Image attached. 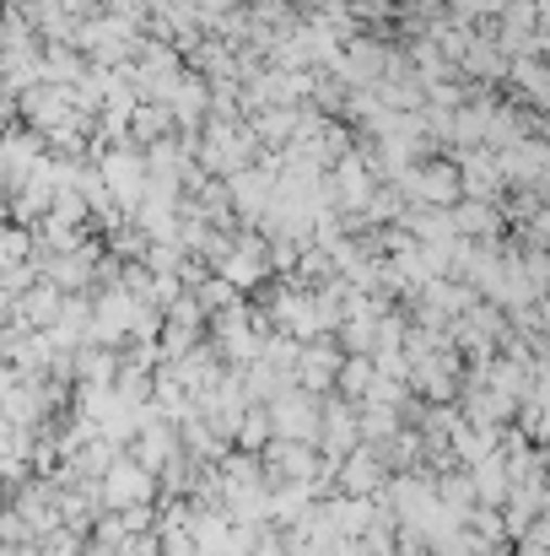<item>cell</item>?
I'll use <instances>...</instances> for the list:
<instances>
[{
  "label": "cell",
  "instance_id": "obj_4",
  "mask_svg": "<svg viewBox=\"0 0 550 556\" xmlns=\"http://www.w3.org/2000/svg\"><path fill=\"white\" fill-rule=\"evenodd\" d=\"M292 383L297 389H308V394H330L335 389V372H341V352L335 346H308V352H297V363H292Z\"/></svg>",
  "mask_w": 550,
  "mask_h": 556
},
{
  "label": "cell",
  "instance_id": "obj_2",
  "mask_svg": "<svg viewBox=\"0 0 550 556\" xmlns=\"http://www.w3.org/2000/svg\"><path fill=\"white\" fill-rule=\"evenodd\" d=\"M92 492H98V508H130V503H157V476L146 470V465H136L130 454H119L98 481H92Z\"/></svg>",
  "mask_w": 550,
  "mask_h": 556
},
{
  "label": "cell",
  "instance_id": "obj_5",
  "mask_svg": "<svg viewBox=\"0 0 550 556\" xmlns=\"http://www.w3.org/2000/svg\"><path fill=\"white\" fill-rule=\"evenodd\" d=\"M270 443V416H265V405H248L238 421H232V448H243V454H259Z\"/></svg>",
  "mask_w": 550,
  "mask_h": 556
},
{
  "label": "cell",
  "instance_id": "obj_1",
  "mask_svg": "<svg viewBox=\"0 0 550 556\" xmlns=\"http://www.w3.org/2000/svg\"><path fill=\"white\" fill-rule=\"evenodd\" d=\"M265 416H270V438H292V443H314L319 438V394H308L297 383L270 394Z\"/></svg>",
  "mask_w": 550,
  "mask_h": 556
},
{
  "label": "cell",
  "instance_id": "obj_3",
  "mask_svg": "<svg viewBox=\"0 0 550 556\" xmlns=\"http://www.w3.org/2000/svg\"><path fill=\"white\" fill-rule=\"evenodd\" d=\"M357 443H362L357 438V405L351 400H324L319 405V438H314V448L324 459H346Z\"/></svg>",
  "mask_w": 550,
  "mask_h": 556
}]
</instances>
